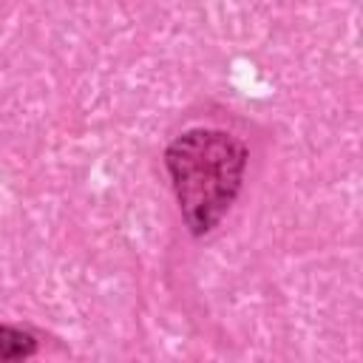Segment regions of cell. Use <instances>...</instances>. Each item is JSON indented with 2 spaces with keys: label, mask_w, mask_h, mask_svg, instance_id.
<instances>
[{
  "label": "cell",
  "mask_w": 363,
  "mask_h": 363,
  "mask_svg": "<svg viewBox=\"0 0 363 363\" xmlns=\"http://www.w3.org/2000/svg\"><path fill=\"white\" fill-rule=\"evenodd\" d=\"M164 164L190 233L204 235L224 218L241 190L247 147L227 130L193 128L170 142Z\"/></svg>",
  "instance_id": "obj_1"
},
{
  "label": "cell",
  "mask_w": 363,
  "mask_h": 363,
  "mask_svg": "<svg viewBox=\"0 0 363 363\" xmlns=\"http://www.w3.org/2000/svg\"><path fill=\"white\" fill-rule=\"evenodd\" d=\"M34 349H37L34 335L11 326H0V360H20L34 354Z\"/></svg>",
  "instance_id": "obj_2"
}]
</instances>
